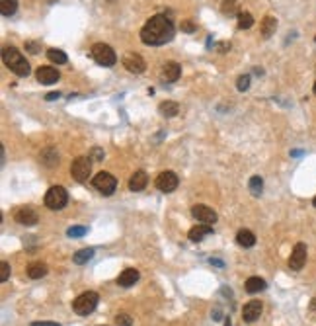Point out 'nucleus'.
<instances>
[{
  "instance_id": "f257e3e1",
  "label": "nucleus",
  "mask_w": 316,
  "mask_h": 326,
  "mask_svg": "<svg viewBox=\"0 0 316 326\" xmlns=\"http://www.w3.org/2000/svg\"><path fill=\"white\" fill-rule=\"evenodd\" d=\"M174 33H176V27H174L172 20L168 16H164V14H157V16H153L149 22L143 25V29H141V41L145 45L158 47L168 43V41H172L174 39Z\"/></svg>"
},
{
  "instance_id": "f03ea898",
  "label": "nucleus",
  "mask_w": 316,
  "mask_h": 326,
  "mask_svg": "<svg viewBox=\"0 0 316 326\" xmlns=\"http://www.w3.org/2000/svg\"><path fill=\"white\" fill-rule=\"evenodd\" d=\"M2 61L8 69L12 70L14 74L18 76H27L31 70H29V63L25 61L22 53L16 49V47H4L2 49Z\"/></svg>"
},
{
  "instance_id": "7ed1b4c3",
  "label": "nucleus",
  "mask_w": 316,
  "mask_h": 326,
  "mask_svg": "<svg viewBox=\"0 0 316 326\" xmlns=\"http://www.w3.org/2000/svg\"><path fill=\"white\" fill-rule=\"evenodd\" d=\"M100 303V295L96 291H86L82 295H78L74 301H72V311L80 317H86L96 311V307Z\"/></svg>"
},
{
  "instance_id": "20e7f679",
  "label": "nucleus",
  "mask_w": 316,
  "mask_h": 326,
  "mask_svg": "<svg viewBox=\"0 0 316 326\" xmlns=\"http://www.w3.org/2000/svg\"><path fill=\"white\" fill-rule=\"evenodd\" d=\"M68 203V193L63 186H53L47 189L45 193V205L49 209L59 211Z\"/></svg>"
},
{
  "instance_id": "39448f33",
  "label": "nucleus",
  "mask_w": 316,
  "mask_h": 326,
  "mask_svg": "<svg viewBox=\"0 0 316 326\" xmlns=\"http://www.w3.org/2000/svg\"><path fill=\"white\" fill-rule=\"evenodd\" d=\"M92 57L102 67H113L117 63L115 51L110 45H106V43H96V45L92 47Z\"/></svg>"
},
{
  "instance_id": "423d86ee",
  "label": "nucleus",
  "mask_w": 316,
  "mask_h": 326,
  "mask_svg": "<svg viewBox=\"0 0 316 326\" xmlns=\"http://www.w3.org/2000/svg\"><path fill=\"white\" fill-rule=\"evenodd\" d=\"M70 174L78 182H86L92 174V161L88 157H78L70 164Z\"/></svg>"
},
{
  "instance_id": "0eeeda50",
  "label": "nucleus",
  "mask_w": 316,
  "mask_h": 326,
  "mask_svg": "<svg viewBox=\"0 0 316 326\" xmlns=\"http://www.w3.org/2000/svg\"><path fill=\"white\" fill-rule=\"evenodd\" d=\"M94 187L102 193V195H113V191H115V187H117V180L113 178L110 172H98L96 176H94Z\"/></svg>"
},
{
  "instance_id": "6e6552de",
  "label": "nucleus",
  "mask_w": 316,
  "mask_h": 326,
  "mask_svg": "<svg viewBox=\"0 0 316 326\" xmlns=\"http://www.w3.org/2000/svg\"><path fill=\"white\" fill-rule=\"evenodd\" d=\"M305 264H307V244L305 242H297L293 252H291V258H289V268L295 270V272H299V270L305 268Z\"/></svg>"
},
{
  "instance_id": "1a4fd4ad",
  "label": "nucleus",
  "mask_w": 316,
  "mask_h": 326,
  "mask_svg": "<svg viewBox=\"0 0 316 326\" xmlns=\"http://www.w3.org/2000/svg\"><path fill=\"white\" fill-rule=\"evenodd\" d=\"M191 215L201 223V225H215L217 223V211L211 209L209 205H193Z\"/></svg>"
},
{
  "instance_id": "9d476101",
  "label": "nucleus",
  "mask_w": 316,
  "mask_h": 326,
  "mask_svg": "<svg viewBox=\"0 0 316 326\" xmlns=\"http://www.w3.org/2000/svg\"><path fill=\"white\" fill-rule=\"evenodd\" d=\"M157 187L160 189V191H164V193L174 191V189L178 187V176H176L174 172H170V170L160 172L158 178H157Z\"/></svg>"
},
{
  "instance_id": "9b49d317",
  "label": "nucleus",
  "mask_w": 316,
  "mask_h": 326,
  "mask_svg": "<svg viewBox=\"0 0 316 326\" xmlns=\"http://www.w3.org/2000/svg\"><path fill=\"white\" fill-rule=\"evenodd\" d=\"M123 67L129 72H133V74H141V72L147 70V63L139 53H127L123 57Z\"/></svg>"
},
{
  "instance_id": "f8f14e48",
  "label": "nucleus",
  "mask_w": 316,
  "mask_h": 326,
  "mask_svg": "<svg viewBox=\"0 0 316 326\" xmlns=\"http://www.w3.org/2000/svg\"><path fill=\"white\" fill-rule=\"evenodd\" d=\"M181 76V67L178 63H174V61H170V63H166L164 67H162V72H160V78H162V82H176L178 78Z\"/></svg>"
},
{
  "instance_id": "ddd939ff",
  "label": "nucleus",
  "mask_w": 316,
  "mask_h": 326,
  "mask_svg": "<svg viewBox=\"0 0 316 326\" xmlns=\"http://www.w3.org/2000/svg\"><path fill=\"white\" fill-rule=\"evenodd\" d=\"M16 221L20 225L31 227V225H37L39 217H37V211H33L31 207H20V209L16 211Z\"/></svg>"
},
{
  "instance_id": "4468645a",
  "label": "nucleus",
  "mask_w": 316,
  "mask_h": 326,
  "mask_svg": "<svg viewBox=\"0 0 316 326\" xmlns=\"http://www.w3.org/2000/svg\"><path fill=\"white\" fill-rule=\"evenodd\" d=\"M262 311H264V307H262L260 301H250V303H246L244 305V309H242V319H244L246 323H256V321L260 319Z\"/></svg>"
},
{
  "instance_id": "2eb2a0df",
  "label": "nucleus",
  "mask_w": 316,
  "mask_h": 326,
  "mask_svg": "<svg viewBox=\"0 0 316 326\" xmlns=\"http://www.w3.org/2000/svg\"><path fill=\"white\" fill-rule=\"evenodd\" d=\"M35 76H37V80L41 84H55L61 78L59 70L53 69V67H39V69L35 70Z\"/></svg>"
},
{
  "instance_id": "dca6fc26",
  "label": "nucleus",
  "mask_w": 316,
  "mask_h": 326,
  "mask_svg": "<svg viewBox=\"0 0 316 326\" xmlns=\"http://www.w3.org/2000/svg\"><path fill=\"white\" fill-rule=\"evenodd\" d=\"M139 278H141L139 270H135V268H127V270H123V272L119 274L117 285H119V287H131V285H135L137 281H139Z\"/></svg>"
},
{
  "instance_id": "f3484780",
  "label": "nucleus",
  "mask_w": 316,
  "mask_h": 326,
  "mask_svg": "<svg viewBox=\"0 0 316 326\" xmlns=\"http://www.w3.org/2000/svg\"><path fill=\"white\" fill-rule=\"evenodd\" d=\"M147 184H149V176L143 170H137L135 174L129 178V189L131 191H143L147 187Z\"/></svg>"
},
{
  "instance_id": "a211bd4d",
  "label": "nucleus",
  "mask_w": 316,
  "mask_h": 326,
  "mask_svg": "<svg viewBox=\"0 0 316 326\" xmlns=\"http://www.w3.org/2000/svg\"><path fill=\"white\" fill-rule=\"evenodd\" d=\"M209 234H213V227H209V225H199V227H191V229H189L187 238H189L191 242H201L205 236H209Z\"/></svg>"
},
{
  "instance_id": "6ab92c4d",
  "label": "nucleus",
  "mask_w": 316,
  "mask_h": 326,
  "mask_svg": "<svg viewBox=\"0 0 316 326\" xmlns=\"http://www.w3.org/2000/svg\"><path fill=\"white\" fill-rule=\"evenodd\" d=\"M236 242L242 246V248H252L256 244V234L248 231V229H240L236 233Z\"/></svg>"
},
{
  "instance_id": "aec40b11",
  "label": "nucleus",
  "mask_w": 316,
  "mask_h": 326,
  "mask_svg": "<svg viewBox=\"0 0 316 326\" xmlns=\"http://www.w3.org/2000/svg\"><path fill=\"white\" fill-rule=\"evenodd\" d=\"M27 276H29L31 280H41V278H45L47 266L45 264H41V262H33V264H29V266H27Z\"/></svg>"
},
{
  "instance_id": "412c9836",
  "label": "nucleus",
  "mask_w": 316,
  "mask_h": 326,
  "mask_svg": "<svg viewBox=\"0 0 316 326\" xmlns=\"http://www.w3.org/2000/svg\"><path fill=\"white\" fill-rule=\"evenodd\" d=\"M275 29H277V20L273 16H266L262 20V37L264 39H270L271 35L275 33Z\"/></svg>"
},
{
  "instance_id": "4be33fe9",
  "label": "nucleus",
  "mask_w": 316,
  "mask_h": 326,
  "mask_svg": "<svg viewBox=\"0 0 316 326\" xmlns=\"http://www.w3.org/2000/svg\"><path fill=\"white\" fill-rule=\"evenodd\" d=\"M221 12L225 14V16H228V18H238L240 16V6H238V2L236 0H225L223 4H221Z\"/></svg>"
},
{
  "instance_id": "5701e85b",
  "label": "nucleus",
  "mask_w": 316,
  "mask_h": 326,
  "mask_svg": "<svg viewBox=\"0 0 316 326\" xmlns=\"http://www.w3.org/2000/svg\"><path fill=\"white\" fill-rule=\"evenodd\" d=\"M160 114L164 117H176L178 116V112H180V106H178V102H172V100H166V102H162L160 104Z\"/></svg>"
},
{
  "instance_id": "b1692460",
  "label": "nucleus",
  "mask_w": 316,
  "mask_h": 326,
  "mask_svg": "<svg viewBox=\"0 0 316 326\" xmlns=\"http://www.w3.org/2000/svg\"><path fill=\"white\" fill-rule=\"evenodd\" d=\"M246 291L248 293H260V291H264L266 287H268V283L262 280V278H258V276H254V278H248L246 280Z\"/></svg>"
},
{
  "instance_id": "393cba45",
  "label": "nucleus",
  "mask_w": 316,
  "mask_h": 326,
  "mask_svg": "<svg viewBox=\"0 0 316 326\" xmlns=\"http://www.w3.org/2000/svg\"><path fill=\"white\" fill-rule=\"evenodd\" d=\"M92 258H94V250L92 248H82V250H78V252L72 254V262L78 264V266H82V264H88Z\"/></svg>"
},
{
  "instance_id": "a878e982",
  "label": "nucleus",
  "mask_w": 316,
  "mask_h": 326,
  "mask_svg": "<svg viewBox=\"0 0 316 326\" xmlns=\"http://www.w3.org/2000/svg\"><path fill=\"white\" fill-rule=\"evenodd\" d=\"M47 57L55 63V65H65L68 61L67 53L65 51H61V49H55V47H51V49H47Z\"/></svg>"
},
{
  "instance_id": "bb28decb",
  "label": "nucleus",
  "mask_w": 316,
  "mask_h": 326,
  "mask_svg": "<svg viewBox=\"0 0 316 326\" xmlns=\"http://www.w3.org/2000/svg\"><path fill=\"white\" fill-rule=\"evenodd\" d=\"M18 10V0H0V12L2 16H14Z\"/></svg>"
},
{
  "instance_id": "cd10ccee",
  "label": "nucleus",
  "mask_w": 316,
  "mask_h": 326,
  "mask_svg": "<svg viewBox=\"0 0 316 326\" xmlns=\"http://www.w3.org/2000/svg\"><path fill=\"white\" fill-rule=\"evenodd\" d=\"M262 191H264V180H262V176H252L250 178V193L254 197H260Z\"/></svg>"
},
{
  "instance_id": "c85d7f7f",
  "label": "nucleus",
  "mask_w": 316,
  "mask_h": 326,
  "mask_svg": "<svg viewBox=\"0 0 316 326\" xmlns=\"http://www.w3.org/2000/svg\"><path fill=\"white\" fill-rule=\"evenodd\" d=\"M252 25H254V16L250 12H240V16H238V27L240 29H250Z\"/></svg>"
},
{
  "instance_id": "c756f323",
  "label": "nucleus",
  "mask_w": 316,
  "mask_h": 326,
  "mask_svg": "<svg viewBox=\"0 0 316 326\" xmlns=\"http://www.w3.org/2000/svg\"><path fill=\"white\" fill-rule=\"evenodd\" d=\"M88 233V227H84V225H76V227H70L67 231V234L70 238H80V236H84V234Z\"/></svg>"
},
{
  "instance_id": "7c9ffc66",
  "label": "nucleus",
  "mask_w": 316,
  "mask_h": 326,
  "mask_svg": "<svg viewBox=\"0 0 316 326\" xmlns=\"http://www.w3.org/2000/svg\"><path fill=\"white\" fill-rule=\"evenodd\" d=\"M115 323H117V326H131L133 325V319H131V315H127V313H119V315L115 317Z\"/></svg>"
},
{
  "instance_id": "2f4dec72",
  "label": "nucleus",
  "mask_w": 316,
  "mask_h": 326,
  "mask_svg": "<svg viewBox=\"0 0 316 326\" xmlns=\"http://www.w3.org/2000/svg\"><path fill=\"white\" fill-rule=\"evenodd\" d=\"M236 88L240 90V92H246L250 88V76L248 74H242V76H238V80H236Z\"/></svg>"
},
{
  "instance_id": "473e14b6",
  "label": "nucleus",
  "mask_w": 316,
  "mask_h": 326,
  "mask_svg": "<svg viewBox=\"0 0 316 326\" xmlns=\"http://www.w3.org/2000/svg\"><path fill=\"white\" fill-rule=\"evenodd\" d=\"M10 278V266H8V262H2L0 264V281L4 283V281H8Z\"/></svg>"
},
{
  "instance_id": "72a5a7b5",
  "label": "nucleus",
  "mask_w": 316,
  "mask_h": 326,
  "mask_svg": "<svg viewBox=\"0 0 316 326\" xmlns=\"http://www.w3.org/2000/svg\"><path fill=\"white\" fill-rule=\"evenodd\" d=\"M180 27H181V31H183V33H193L197 25L191 22V20H183V22L180 23Z\"/></svg>"
},
{
  "instance_id": "f704fd0d",
  "label": "nucleus",
  "mask_w": 316,
  "mask_h": 326,
  "mask_svg": "<svg viewBox=\"0 0 316 326\" xmlns=\"http://www.w3.org/2000/svg\"><path fill=\"white\" fill-rule=\"evenodd\" d=\"M25 49H27V51H31V53H37V51H39V47H37V43H33V41H29V43H25Z\"/></svg>"
},
{
  "instance_id": "c9c22d12",
  "label": "nucleus",
  "mask_w": 316,
  "mask_h": 326,
  "mask_svg": "<svg viewBox=\"0 0 316 326\" xmlns=\"http://www.w3.org/2000/svg\"><path fill=\"white\" fill-rule=\"evenodd\" d=\"M59 98H61V92H49L45 96L47 102H51V100H59Z\"/></svg>"
},
{
  "instance_id": "e433bc0d",
  "label": "nucleus",
  "mask_w": 316,
  "mask_h": 326,
  "mask_svg": "<svg viewBox=\"0 0 316 326\" xmlns=\"http://www.w3.org/2000/svg\"><path fill=\"white\" fill-rule=\"evenodd\" d=\"M209 262H211L213 266H217V268H225V262H221V260H217V258H211Z\"/></svg>"
},
{
  "instance_id": "4c0bfd02",
  "label": "nucleus",
  "mask_w": 316,
  "mask_h": 326,
  "mask_svg": "<svg viewBox=\"0 0 316 326\" xmlns=\"http://www.w3.org/2000/svg\"><path fill=\"white\" fill-rule=\"evenodd\" d=\"M31 326H61V325H57V323H39V321H35V323H31Z\"/></svg>"
},
{
  "instance_id": "58836bf2",
  "label": "nucleus",
  "mask_w": 316,
  "mask_h": 326,
  "mask_svg": "<svg viewBox=\"0 0 316 326\" xmlns=\"http://www.w3.org/2000/svg\"><path fill=\"white\" fill-rule=\"evenodd\" d=\"M225 321H226L225 326H232V325H230V319H225Z\"/></svg>"
},
{
  "instance_id": "ea45409f",
  "label": "nucleus",
  "mask_w": 316,
  "mask_h": 326,
  "mask_svg": "<svg viewBox=\"0 0 316 326\" xmlns=\"http://www.w3.org/2000/svg\"><path fill=\"white\" fill-rule=\"evenodd\" d=\"M313 205H315V207H316V197H315V199H313Z\"/></svg>"
},
{
  "instance_id": "a19ab883",
  "label": "nucleus",
  "mask_w": 316,
  "mask_h": 326,
  "mask_svg": "<svg viewBox=\"0 0 316 326\" xmlns=\"http://www.w3.org/2000/svg\"><path fill=\"white\" fill-rule=\"evenodd\" d=\"M315 94H316V84H315Z\"/></svg>"
}]
</instances>
